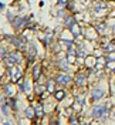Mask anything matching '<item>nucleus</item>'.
I'll list each match as a JSON object with an SVG mask.
<instances>
[{
  "instance_id": "nucleus-1",
  "label": "nucleus",
  "mask_w": 115,
  "mask_h": 125,
  "mask_svg": "<svg viewBox=\"0 0 115 125\" xmlns=\"http://www.w3.org/2000/svg\"><path fill=\"white\" fill-rule=\"evenodd\" d=\"M104 111H105V107H102V105H97V107L94 108V111H92V115H94V117H98V115H101Z\"/></svg>"
},
{
  "instance_id": "nucleus-3",
  "label": "nucleus",
  "mask_w": 115,
  "mask_h": 125,
  "mask_svg": "<svg viewBox=\"0 0 115 125\" xmlns=\"http://www.w3.org/2000/svg\"><path fill=\"white\" fill-rule=\"evenodd\" d=\"M10 63H13V61H19V58H17V56H11V57H10Z\"/></svg>"
},
{
  "instance_id": "nucleus-4",
  "label": "nucleus",
  "mask_w": 115,
  "mask_h": 125,
  "mask_svg": "<svg viewBox=\"0 0 115 125\" xmlns=\"http://www.w3.org/2000/svg\"><path fill=\"white\" fill-rule=\"evenodd\" d=\"M114 114H115V112H114Z\"/></svg>"
},
{
  "instance_id": "nucleus-2",
  "label": "nucleus",
  "mask_w": 115,
  "mask_h": 125,
  "mask_svg": "<svg viewBox=\"0 0 115 125\" xmlns=\"http://www.w3.org/2000/svg\"><path fill=\"white\" fill-rule=\"evenodd\" d=\"M68 80H70L68 77H60V78H58V81H60V83H63V84H66Z\"/></svg>"
}]
</instances>
